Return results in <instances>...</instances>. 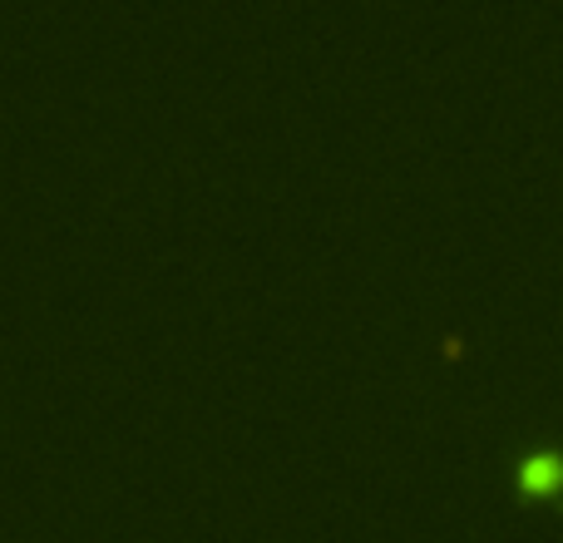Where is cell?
<instances>
[{
    "label": "cell",
    "mask_w": 563,
    "mask_h": 543,
    "mask_svg": "<svg viewBox=\"0 0 563 543\" xmlns=\"http://www.w3.org/2000/svg\"><path fill=\"white\" fill-rule=\"evenodd\" d=\"M554 475H559V459H549V455H534V459L525 465V479H529V485H549Z\"/></svg>",
    "instance_id": "cell-1"
}]
</instances>
